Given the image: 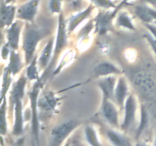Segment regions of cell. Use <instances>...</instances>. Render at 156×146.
<instances>
[{"label":"cell","mask_w":156,"mask_h":146,"mask_svg":"<svg viewBox=\"0 0 156 146\" xmlns=\"http://www.w3.org/2000/svg\"><path fill=\"white\" fill-rule=\"evenodd\" d=\"M7 132V99L5 97L1 100V106H0V133L3 136L5 135Z\"/></svg>","instance_id":"484cf974"},{"label":"cell","mask_w":156,"mask_h":146,"mask_svg":"<svg viewBox=\"0 0 156 146\" xmlns=\"http://www.w3.org/2000/svg\"><path fill=\"white\" fill-rule=\"evenodd\" d=\"M62 56L61 57L60 61H59V64L56 68H54L53 71V75L56 76V75L59 74L65 67L67 66V65L70 63L72 61L74 60L75 56H76V53L73 50H66L62 53Z\"/></svg>","instance_id":"cb8c5ba5"},{"label":"cell","mask_w":156,"mask_h":146,"mask_svg":"<svg viewBox=\"0 0 156 146\" xmlns=\"http://www.w3.org/2000/svg\"><path fill=\"white\" fill-rule=\"evenodd\" d=\"M44 30L34 24L25 22L22 31V50L25 65H28L35 57V52L39 43L45 37Z\"/></svg>","instance_id":"6da1fadb"},{"label":"cell","mask_w":156,"mask_h":146,"mask_svg":"<svg viewBox=\"0 0 156 146\" xmlns=\"http://www.w3.org/2000/svg\"><path fill=\"white\" fill-rule=\"evenodd\" d=\"M148 124H149V115H148V112L144 105L142 104L141 107H140V123H139V126L136 128V138L137 140L139 139V138L141 136L143 132L146 129V127L148 126Z\"/></svg>","instance_id":"4316f807"},{"label":"cell","mask_w":156,"mask_h":146,"mask_svg":"<svg viewBox=\"0 0 156 146\" xmlns=\"http://www.w3.org/2000/svg\"><path fill=\"white\" fill-rule=\"evenodd\" d=\"M81 123L75 120H69L59 123L50 131V144L51 146H59L77 129Z\"/></svg>","instance_id":"5b68a950"},{"label":"cell","mask_w":156,"mask_h":146,"mask_svg":"<svg viewBox=\"0 0 156 146\" xmlns=\"http://www.w3.org/2000/svg\"><path fill=\"white\" fill-rule=\"evenodd\" d=\"M94 30V19L90 20L85 26H83L80 31L79 32V36L81 40H86L89 36L91 30Z\"/></svg>","instance_id":"f546056e"},{"label":"cell","mask_w":156,"mask_h":146,"mask_svg":"<svg viewBox=\"0 0 156 146\" xmlns=\"http://www.w3.org/2000/svg\"><path fill=\"white\" fill-rule=\"evenodd\" d=\"M55 36H52L48 40L47 43L43 48L39 57L37 58V64L41 71H44L48 67L53 57V50H54Z\"/></svg>","instance_id":"e0dca14e"},{"label":"cell","mask_w":156,"mask_h":146,"mask_svg":"<svg viewBox=\"0 0 156 146\" xmlns=\"http://www.w3.org/2000/svg\"><path fill=\"white\" fill-rule=\"evenodd\" d=\"M60 98L56 97V94L52 91H46L43 92L38 98L39 111L44 113H51L57 108Z\"/></svg>","instance_id":"30bf717a"},{"label":"cell","mask_w":156,"mask_h":146,"mask_svg":"<svg viewBox=\"0 0 156 146\" xmlns=\"http://www.w3.org/2000/svg\"><path fill=\"white\" fill-rule=\"evenodd\" d=\"M90 2L96 7L102 9H115L117 8V5L113 0H90Z\"/></svg>","instance_id":"f1b7e54d"},{"label":"cell","mask_w":156,"mask_h":146,"mask_svg":"<svg viewBox=\"0 0 156 146\" xmlns=\"http://www.w3.org/2000/svg\"><path fill=\"white\" fill-rule=\"evenodd\" d=\"M155 145H156V134H155Z\"/></svg>","instance_id":"8d00e7d4"},{"label":"cell","mask_w":156,"mask_h":146,"mask_svg":"<svg viewBox=\"0 0 156 146\" xmlns=\"http://www.w3.org/2000/svg\"><path fill=\"white\" fill-rule=\"evenodd\" d=\"M124 114L122 123H120V129L123 132L127 131L133 125L136 121L137 111V100L136 96L133 93H129L125 102Z\"/></svg>","instance_id":"8992f818"},{"label":"cell","mask_w":156,"mask_h":146,"mask_svg":"<svg viewBox=\"0 0 156 146\" xmlns=\"http://www.w3.org/2000/svg\"><path fill=\"white\" fill-rule=\"evenodd\" d=\"M27 81L28 80H27L25 73H23L20 75L19 78L12 84L10 91V96H9L11 107L16 100H18V99H22L23 100L24 99Z\"/></svg>","instance_id":"ac0fdd59"},{"label":"cell","mask_w":156,"mask_h":146,"mask_svg":"<svg viewBox=\"0 0 156 146\" xmlns=\"http://www.w3.org/2000/svg\"><path fill=\"white\" fill-rule=\"evenodd\" d=\"M11 48L9 47V46L6 43H5L4 44L2 47V51H1V54H2V59L3 61H6L9 59V56H10L11 53Z\"/></svg>","instance_id":"1f68e13d"},{"label":"cell","mask_w":156,"mask_h":146,"mask_svg":"<svg viewBox=\"0 0 156 146\" xmlns=\"http://www.w3.org/2000/svg\"><path fill=\"white\" fill-rule=\"evenodd\" d=\"M115 102L102 97L101 111L105 120L114 128H120L119 121V111Z\"/></svg>","instance_id":"52a82bcc"},{"label":"cell","mask_w":156,"mask_h":146,"mask_svg":"<svg viewBox=\"0 0 156 146\" xmlns=\"http://www.w3.org/2000/svg\"><path fill=\"white\" fill-rule=\"evenodd\" d=\"M17 15V8L13 3L7 4L2 0L1 3V10H0V23L2 28H7L14 21H15Z\"/></svg>","instance_id":"9a60e30c"},{"label":"cell","mask_w":156,"mask_h":146,"mask_svg":"<svg viewBox=\"0 0 156 146\" xmlns=\"http://www.w3.org/2000/svg\"><path fill=\"white\" fill-rule=\"evenodd\" d=\"M24 21L17 19L6 29V43L9 46L11 50H18L20 39L22 34Z\"/></svg>","instance_id":"ba28073f"},{"label":"cell","mask_w":156,"mask_h":146,"mask_svg":"<svg viewBox=\"0 0 156 146\" xmlns=\"http://www.w3.org/2000/svg\"><path fill=\"white\" fill-rule=\"evenodd\" d=\"M84 135H85V141L90 145L99 146L102 144L99 139L97 130L92 125L88 124L85 126L84 129Z\"/></svg>","instance_id":"d4e9b609"},{"label":"cell","mask_w":156,"mask_h":146,"mask_svg":"<svg viewBox=\"0 0 156 146\" xmlns=\"http://www.w3.org/2000/svg\"><path fill=\"white\" fill-rule=\"evenodd\" d=\"M146 28L149 30V33L156 39V25L154 24H145Z\"/></svg>","instance_id":"d6a6232c"},{"label":"cell","mask_w":156,"mask_h":146,"mask_svg":"<svg viewBox=\"0 0 156 146\" xmlns=\"http://www.w3.org/2000/svg\"><path fill=\"white\" fill-rule=\"evenodd\" d=\"M25 62H23L21 59V53L18 50H11L10 56L9 58V62L5 68L9 71L12 77L16 76L21 72Z\"/></svg>","instance_id":"d6986e66"},{"label":"cell","mask_w":156,"mask_h":146,"mask_svg":"<svg viewBox=\"0 0 156 146\" xmlns=\"http://www.w3.org/2000/svg\"><path fill=\"white\" fill-rule=\"evenodd\" d=\"M129 1H130V0H123V1L121 2V3H120V5H119L120 6V7L122 8V6L123 5H125V4H127L128 3V2Z\"/></svg>","instance_id":"e575fe53"},{"label":"cell","mask_w":156,"mask_h":146,"mask_svg":"<svg viewBox=\"0 0 156 146\" xmlns=\"http://www.w3.org/2000/svg\"><path fill=\"white\" fill-rule=\"evenodd\" d=\"M108 141L115 146H129L132 144L131 140L122 132L114 129H108L105 132Z\"/></svg>","instance_id":"44dd1931"},{"label":"cell","mask_w":156,"mask_h":146,"mask_svg":"<svg viewBox=\"0 0 156 146\" xmlns=\"http://www.w3.org/2000/svg\"><path fill=\"white\" fill-rule=\"evenodd\" d=\"M68 28H67V21L64 17L62 12L58 15L57 22V32H56V40H55L54 50H53V57L51 62L49 64L48 67L44 71V74L41 76V82L44 83V78L48 75L50 71L54 68L55 65L59 60L60 55L62 54L64 51L66 50L68 45Z\"/></svg>","instance_id":"7a4b0ae2"},{"label":"cell","mask_w":156,"mask_h":146,"mask_svg":"<svg viewBox=\"0 0 156 146\" xmlns=\"http://www.w3.org/2000/svg\"><path fill=\"white\" fill-rule=\"evenodd\" d=\"M115 24L117 27L125 29V30H131V31L136 30L132 18L126 11H121L117 13L115 18Z\"/></svg>","instance_id":"7402d4cb"},{"label":"cell","mask_w":156,"mask_h":146,"mask_svg":"<svg viewBox=\"0 0 156 146\" xmlns=\"http://www.w3.org/2000/svg\"><path fill=\"white\" fill-rule=\"evenodd\" d=\"M120 9L121 7L118 5L115 9H102L101 11H99L94 18V33L99 36H104L113 30V21Z\"/></svg>","instance_id":"277c9868"},{"label":"cell","mask_w":156,"mask_h":146,"mask_svg":"<svg viewBox=\"0 0 156 146\" xmlns=\"http://www.w3.org/2000/svg\"><path fill=\"white\" fill-rule=\"evenodd\" d=\"M40 2L41 0H28L18 6L17 8V19L33 23L37 14Z\"/></svg>","instance_id":"9c48e42d"},{"label":"cell","mask_w":156,"mask_h":146,"mask_svg":"<svg viewBox=\"0 0 156 146\" xmlns=\"http://www.w3.org/2000/svg\"><path fill=\"white\" fill-rule=\"evenodd\" d=\"M117 75H108L100 78L98 80V87L102 93V97L114 100V91L117 85Z\"/></svg>","instance_id":"2e32d148"},{"label":"cell","mask_w":156,"mask_h":146,"mask_svg":"<svg viewBox=\"0 0 156 146\" xmlns=\"http://www.w3.org/2000/svg\"><path fill=\"white\" fill-rule=\"evenodd\" d=\"M16 1V0H5V2L7 4H11V3H14Z\"/></svg>","instance_id":"d590c367"},{"label":"cell","mask_w":156,"mask_h":146,"mask_svg":"<svg viewBox=\"0 0 156 146\" xmlns=\"http://www.w3.org/2000/svg\"><path fill=\"white\" fill-rule=\"evenodd\" d=\"M14 110V123L12 134L15 136H20L24 132V113H23V100L18 99L12 104Z\"/></svg>","instance_id":"8fae6325"},{"label":"cell","mask_w":156,"mask_h":146,"mask_svg":"<svg viewBox=\"0 0 156 146\" xmlns=\"http://www.w3.org/2000/svg\"><path fill=\"white\" fill-rule=\"evenodd\" d=\"M142 1H143V2L150 5L152 7L156 8V0H142Z\"/></svg>","instance_id":"836d02e7"},{"label":"cell","mask_w":156,"mask_h":146,"mask_svg":"<svg viewBox=\"0 0 156 146\" xmlns=\"http://www.w3.org/2000/svg\"><path fill=\"white\" fill-rule=\"evenodd\" d=\"M95 7L96 6L91 3L85 9L69 18V19L67 20V28H68L69 33L74 32L83 21L88 19L93 13Z\"/></svg>","instance_id":"4fadbf2b"},{"label":"cell","mask_w":156,"mask_h":146,"mask_svg":"<svg viewBox=\"0 0 156 146\" xmlns=\"http://www.w3.org/2000/svg\"><path fill=\"white\" fill-rule=\"evenodd\" d=\"M94 77L102 78L108 75H123V71L113 62L102 61L99 62L93 69Z\"/></svg>","instance_id":"5bb4252c"},{"label":"cell","mask_w":156,"mask_h":146,"mask_svg":"<svg viewBox=\"0 0 156 146\" xmlns=\"http://www.w3.org/2000/svg\"><path fill=\"white\" fill-rule=\"evenodd\" d=\"M129 94V90L127 81L123 75H119L114 91V101L120 109H123L125 102Z\"/></svg>","instance_id":"7c38bea8"},{"label":"cell","mask_w":156,"mask_h":146,"mask_svg":"<svg viewBox=\"0 0 156 146\" xmlns=\"http://www.w3.org/2000/svg\"><path fill=\"white\" fill-rule=\"evenodd\" d=\"M12 76L11 75L9 71L4 68L2 74V91H1V100L6 97L7 92L9 91V88L12 86Z\"/></svg>","instance_id":"83f0119b"},{"label":"cell","mask_w":156,"mask_h":146,"mask_svg":"<svg viewBox=\"0 0 156 146\" xmlns=\"http://www.w3.org/2000/svg\"><path fill=\"white\" fill-rule=\"evenodd\" d=\"M40 68L39 66H38L37 64V56H35L33 59H32L31 62L27 65V67H26L25 69V75L27 78V80L30 81H38L41 83H42L44 85L42 82H41V75H40Z\"/></svg>","instance_id":"603a6c76"},{"label":"cell","mask_w":156,"mask_h":146,"mask_svg":"<svg viewBox=\"0 0 156 146\" xmlns=\"http://www.w3.org/2000/svg\"><path fill=\"white\" fill-rule=\"evenodd\" d=\"M49 9L53 15H58L62 12V0H50Z\"/></svg>","instance_id":"4dcf8cb0"},{"label":"cell","mask_w":156,"mask_h":146,"mask_svg":"<svg viewBox=\"0 0 156 146\" xmlns=\"http://www.w3.org/2000/svg\"><path fill=\"white\" fill-rule=\"evenodd\" d=\"M137 18L144 24H154L156 22V10L146 5H139L134 8Z\"/></svg>","instance_id":"ffe728a7"},{"label":"cell","mask_w":156,"mask_h":146,"mask_svg":"<svg viewBox=\"0 0 156 146\" xmlns=\"http://www.w3.org/2000/svg\"><path fill=\"white\" fill-rule=\"evenodd\" d=\"M42 83L36 81L34 83L31 89L28 91V98L30 101V107L31 111V134L35 141V144H39L40 136V117L39 108H38V98L41 94V89L43 88Z\"/></svg>","instance_id":"3957f363"}]
</instances>
